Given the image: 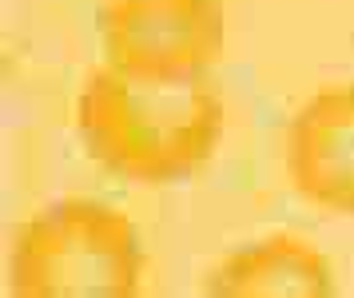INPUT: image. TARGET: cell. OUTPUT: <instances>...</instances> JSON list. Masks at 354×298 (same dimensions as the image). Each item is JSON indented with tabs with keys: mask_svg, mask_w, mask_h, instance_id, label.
<instances>
[{
	"mask_svg": "<svg viewBox=\"0 0 354 298\" xmlns=\"http://www.w3.org/2000/svg\"><path fill=\"white\" fill-rule=\"evenodd\" d=\"M72 120L96 167L136 187H171L211 163L227 104L207 76L136 80L100 64L80 84Z\"/></svg>",
	"mask_w": 354,
	"mask_h": 298,
	"instance_id": "cell-1",
	"label": "cell"
},
{
	"mask_svg": "<svg viewBox=\"0 0 354 298\" xmlns=\"http://www.w3.org/2000/svg\"><path fill=\"white\" fill-rule=\"evenodd\" d=\"M144 243L120 207L64 195L32 211L8 247L17 298H131L144 290Z\"/></svg>",
	"mask_w": 354,
	"mask_h": 298,
	"instance_id": "cell-2",
	"label": "cell"
},
{
	"mask_svg": "<svg viewBox=\"0 0 354 298\" xmlns=\"http://www.w3.org/2000/svg\"><path fill=\"white\" fill-rule=\"evenodd\" d=\"M223 44V0H108L100 8L104 64L136 80L207 76Z\"/></svg>",
	"mask_w": 354,
	"mask_h": 298,
	"instance_id": "cell-3",
	"label": "cell"
},
{
	"mask_svg": "<svg viewBox=\"0 0 354 298\" xmlns=\"http://www.w3.org/2000/svg\"><path fill=\"white\" fill-rule=\"evenodd\" d=\"M283 171L306 207L354 219V80L322 84L295 108L283 131Z\"/></svg>",
	"mask_w": 354,
	"mask_h": 298,
	"instance_id": "cell-4",
	"label": "cell"
},
{
	"mask_svg": "<svg viewBox=\"0 0 354 298\" xmlns=\"http://www.w3.org/2000/svg\"><path fill=\"white\" fill-rule=\"evenodd\" d=\"M199 290L211 298H330L335 270L303 231H271L215 259Z\"/></svg>",
	"mask_w": 354,
	"mask_h": 298,
	"instance_id": "cell-5",
	"label": "cell"
}]
</instances>
